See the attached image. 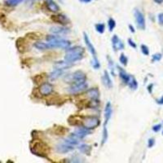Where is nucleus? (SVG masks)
<instances>
[{"label":"nucleus","instance_id":"1","mask_svg":"<svg viewBox=\"0 0 163 163\" xmlns=\"http://www.w3.org/2000/svg\"><path fill=\"white\" fill-rule=\"evenodd\" d=\"M84 48L80 46H75L74 48H69L67 49L64 60L68 62L74 64L78 60H81L83 58Z\"/></svg>","mask_w":163,"mask_h":163},{"label":"nucleus","instance_id":"2","mask_svg":"<svg viewBox=\"0 0 163 163\" xmlns=\"http://www.w3.org/2000/svg\"><path fill=\"white\" fill-rule=\"evenodd\" d=\"M47 41L49 43L51 48H62V49H68L71 46V42L68 40L64 39L60 36L52 34V35H48L46 38Z\"/></svg>","mask_w":163,"mask_h":163},{"label":"nucleus","instance_id":"3","mask_svg":"<svg viewBox=\"0 0 163 163\" xmlns=\"http://www.w3.org/2000/svg\"><path fill=\"white\" fill-rule=\"evenodd\" d=\"M32 153L37 156L45 158L50 153L49 146L43 141H35L34 145L31 146Z\"/></svg>","mask_w":163,"mask_h":163},{"label":"nucleus","instance_id":"4","mask_svg":"<svg viewBox=\"0 0 163 163\" xmlns=\"http://www.w3.org/2000/svg\"><path fill=\"white\" fill-rule=\"evenodd\" d=\"M65 83H83L87 82V75L81 70H77L74 73L67 75L64 78Z\"/></svg>","mask_w":163,"mask_h":163},{"label":"nucleus","instance_id":"5","mask_svg":"<svg viewBox=\"0 0 163 163\" xmlns=\"http://www.w3.org/2000/svg\"><path fill=\"white\" fill-rule=\"evenodd\" d=\"M100 125V118L96 116H87L86 117H83L82 126H85L86 128L92 130Z\"/></svg>","mask_w":163,"mask_h":163},{"label":"nucleus","instance_id":"6","mask_svg":"<svg viewBox=\"0 0 163 163\" xmlns=\"http://www.w3.org/2000/svg\"><path fill=\"white\" fill-rule=\"evenodd\" d=\"M134 15H135L138 28L142 30H145V18H144V14L139 9H135L134 11Z\"/></svg>","mask_w":163,"mask_h":163},{"label":"nucleus","instance_id":"7","mask_svg":"<svg viewBox=\"0 0 163 163\" xmlns=\"http://www.w3.org/2000/svg\"><path fill=\"white\" fill-rule=\"evenodd\" d=\"M88 88V84L86 83H78V84H74L72 87H70L68 88V91L74 95V94H78V93H81L84 91H87Z\"/></svg>","mask_w":163,"mask_h":163},{"label":"nucleus","instance_id":"8","mask_svg":"<svg viewBox=\"0 0 163 163\" xmlns=\"http://www.w3.org/2000/svg\"><path fill=\"white\" fill-rule=\"evenodd\" d=\"M74 149V146L68 144L67 143L64 141L63 143H60L56 146V150L59 153H67L68 152H71Z\"/></svg>","mask_w":163,"mask_h":163},{"label":"nucleus","instance_id":"9","mask_svg":"<svg viewBox=\"0 0 163 163\" xmlns=\"http://www.w3.org/2000/svg\"><path fill=\"white\" fill-rule=\"evenodd\" d=\"M51 19L55 23H57V24H60V25H67V24H68L70 22L68 17L65 16V15H63V14L53 15V16H51Z\"/></svg>","mask_w":163,"mask_h":163},{"label":"nucleus","instance_id":"10","mask_svg":"<svg viewBox=\"0 0 163 163\" xmlns=\"http://www.w3.org/2000/svg\"><path fill=\"white\" fill-rule=\"evenodd\" d=\"M74 133L78 137V138H80L81 140H83V139H84L86 136H87L88 135H91V130H89V129L86 128V127L83 126H81L78 127V128H76Z\"/></svg>","mask_w":163,"mask_h":163},{"label":"nucleus","instance_id":"11","mask_svg":"<svg viewBox=\"0 0 163 163\" xmlns=\"http://www.w3.org/2000/svg\"><path fill=\"white\" fill-rule=\"evenodd\" d=\"M112 113H113L112 105H111L110 102H108L106 104L105 108V122H104V128L103 129L107 128V125H108L109 121L110 120Z\"/></svg>","mask_w":163,"mask_h":163},{"label":"nucleus","instance_id":"12","mask_svg":"<svg viewBox=\"0 0 163 163\" xmlns=\"http://www.w3.org/2000/svg\"><path fill=\"white\" fill-rule=\"evenodd\" d=\"M83 38H84V42L86 46H87V48L88 49V51H89L91 54L92 55L93 58H97V54H96V51H95V47L93 46V44L91 43V40H90L88 35H87L85 32L83 33Z\"/></svg>","mask_w":163,"mask_h":163},{"label":"nucleus","instance_id":"13","mask_svg":"<svg viewBox=\"0 0 163 163\" xmlns=\"http://www.w3.org/2000/svg\"><path fill=\"white\" fill-rule=\"evenodd\" d=\"M53 90H54V87H53L52 84H51L49 83H43L39 87V91L42 95H48L52 94Z\"/></svg>","mask_w":163,"mask_h":163},{"label":"nucleus","instance_id":"14","mask_svg":"<svg viewBox=\"0 0 163 163\" xmlns=\"http://www.w3.org/2000/svg\"><path fill=\"white\" fill-rule=\"evenodd\" d=\"M50 31L55 35H65L70 33L69 29L64 26H53L51 28Z\"/></svg>","mask_w":163,"mask_h":163},{"label":"nucleus","instance_id":"15","mask_svg":"<svg viewBox=\"0 0 163 163\" xmlns=\"http://www.w3.org/2000/svg\"><path fill=\"white\" fill-rule=\"evenodd\" d=\"M112 46L115 52L124 49V43L121 42V39L116 34H114L112 38Z\"/></svg>","mask_w":163,"mask_h":163},{"label":"nucleus","instance_id":"16","mask_svg":"<svg viewBox=\"0 0 163 163\" xmlns=\"http://www.w3.org/2000/svg\"><path fill=\"white\" fill-rule=\"evenodd\" d=\"M64 141L68 144L73 145V146H76V145H78L79 144V143L81 141V139L77 136L74 133H73L72 135H70L67 138H65L64 140Z\"/></svg>","mask_w":163,"mask_h":163},{"label":"nucleus","instance_id":"17","mask_svg":"<svg viewBox=\"0 0 163 163\" xmlns=\"http://www.w3.org/2000/svg\"><path fill=\"white\" fill-rule=\"evenodd\" d=\"M72 65H73V64L70 63V62H68V61H66L64 60H60V61L56 62L55 64H54V68H58V69H61V70H64V69L70 68Z\"/></svg>","mask_w":163,"mask_h":163},{"label":"nucleus","instance_id":"18","mask_svg":"<svg viewBox=\"0 0 163 163\" xmlns=\"http://www.w3.org/2000/svg\"><path fill=\"white\" fill-rule=\"evenodd\" d=\"M102 82H103V84L106 87H108L109 89L112 88L113 87V82L110 78V76L108 73V71L105 70L104 71V75L102 77Z\"/></svg>","mask_w":163,"mask_h":163},{"label":"nucleus","instance_id":"19","mask_svg":"<svg viewBox=\"0 0 163 163\" xmlns=\"http://www.w3.org/2000/svg\"><path fill=\"white\" fill-rule=\"evenodd\" d=\"M87 95L91 98V100H99L100 97V91L98 88L94 87L87 91Z\"/></svg>","mask_w":163,"mask_h":163},{"label":"nucleus","instance_id":"20","mask_svg":"<svg viewBox=\"0 0 163 163\" xmlns=\"http://www.w3.org/2000/svg\"><path fill=\"white\" fill-rule=\"evenodd\" d=\"M46 3H47V7L49 11H51L52 12H57L60 11V7L53 0H46Z\"/></svg>","mask_w":163,"mask_h":163},{"label":"nucleus","instance_id":"21","mask_svg":"<svg viewBox=\"0 0 163 163\" xmlns=\"http://www.w3.org/2000/svg\"><path fill=\"white\" fill-rule=\"evenodd\" d=\"M118 72H119V77H120L121 81L123 82V83L127 85V83H128L129 78H130V75L121 67H118Z\"/></svg>","mask_w":163,"mask_h":163},{"label":"nucleus","instance_id":"22","mask_svg":"<svg viewBox=\"0 0 163 163\" xmlns=\"http://www.w3.org/2000/svg\"><path fill=\"white\" fill-rule=\"evenodd\" d=\"M78 150L82 153H84L87 155H90L91 152V146L88 145V144H78Z\"/></svg>","mask_w":163,"mask_h":163},{"label":"nucleus","instance_id":"23","mask_svg":"<svg viewBox=\"0 0 163 163\" xmlns=\"http://www.w3.org/2000/svg\"><path fill=\"white\" fill-rule=\"evenodd\" d=\"M63 74V70L61 69H58V68H55L51 74H49V78L52 81H55L58 79Z\"/></svg>","mask_w":163,"mask_h":163},{"label":"nucleus","instance_id":"24","mask_svg":"<svg viewBox=\"0 0 163 163\" xmlns=\"http://www.w3.org/2000/svg\"><path fill=\"white\" fill-rule=\"evenodd\" d=\"M34 47L37 48L38 50H41V51H44V50H48L49 48H51L49 43H46V42H34Z\"/></svg>","mask_w":163,"mask_h":163},{"label":"nucleus","instance_id":"25","mask_svg":"<svg viewBox=\"0 0 163 163\" xmlns=\"http://www.w3.org/2000/svg\"><path fill=\"white\" fill-rule=\"evenodd\" d=\"M127 85L129 86V87L131 89L134 90V91L138 88V83H137L136 79L134 76H131V75H130V78L127 83Z\"/></svg>","mask_w":163,"mask_h":163},{"label":"nucleus","instance_id":"26","mask_svg":"<svg viewBox=\"0 0 163 163\" xmlns=\"http://www.w3.org/2000/svg\"><path fill=\"white\" fill-rule=\"evenodd\" d=\"M46 76H45V74H38L36 75L34 78V83H37V84H41V83H45V80H46Z\"/></svg>","mask_w":163,"mask_h":163},{"label":"nucleus","instance_id":"27","mask_svg":"<svg viewBox=\"0 0 163 163\" xmlns=\"http://www.w3.org/2000/svg\"><path fill=\"white\" fill-rule=\"evenodd\" d=\"M107 59H108V64H109V67L110 68L111 74L113 76H115V64L113 63V60L110 58V56H107Z\"/></svg>","mask_w":163,"mask_h":163},{"label":"nucleus","instance_id":"28","mask_svg":"<svg viewBox=\"0 0 163 163\" xmlns=\"http://www.w3.org/2000/svg\"><path fill=\"white\" fill-rule=\"evenodd\" d=\"M68 131V128H65L64 126H58L57 128H56V130L55 131V133H56V135H64Z\"/></svg>","mask_w":163,"mask_h":163},{"label":"nucleus","instance_id":"29","mask_svg":"<svg viewBox=\"0 0 163 163\" xmlns=\"http://www.w3.org/2000/svg\"><path fill=\"white\" fill-rule=\"evenodd\" d=\"M95 30L98 32L99 34H104L105 30V24H102V23H98L95 25Z\"/></svg>","mask_w":163,"mask_h":163},{"label":"nucleus","instance_id":"30","mask_svg":"<svg viewBox=\"0 0 163 163\" xmlns=\"http://www.w3.org/2000/svg\"><path fill=\"white\" fill-rule=\"evenodd\" d=\"M23 2V0H5V3L11 7H15Z\"/></svg>","mask_w":163,"mask_h":163},{"label":"nucleus","instance_id":"31","mask_svg":"<svg viewBox=\"0 0 163 163\" xmlns=\"http://www.w3.org/2000/svg\"><path fill=\"white\" fill-rule=\"evenodd\" d=\"M108 26H109V30L112 32L116 26V21L113 18H109L108 21Z\"/></svg>","mask_w":163,"mask_h":163},{"label":"nucleus","instance_id":"32","mask_svg":"<svg viewBox=\"0 0 163 163\" xmlns=\"http://www.w3.org/2000/svg\"><path fill=\"white\" fill-rule=\"evenodd\" d=\"M119 61H120V63H121L122 65L126 66V65H127L128 59H127V57H126L123 53H121V55H120V56H119Z\"/></svg>","mask_w":163,"mask_h":163},{"label":"nucleus","instance_id":"33","mask_svg":"<svg viewBox=\"0 0 163 163\" xmlns=\"http://www.w3.org/2000/svg\"><path fill=\"white\" fill-rule=\"evenodd\" d=\"M91 65L92 67L95 68V69H99L100 67V64L99 62V60L98 58H93L92 60H91Z\"/></svg>","mask_w":163,"mask_h":163},{"label":"nucleus","instance_id":"34","mask_svg":"<svg viewBox=\"0 0 163 163\" xmlns=\"http://www.w3.org/2000/svg\"><path fill=\"white\" fill-rule=\"evenodd\" d=\"M140 48H141V52H142V53L144 56H148L149 55V49H148V48L146 45L142 44L140 46Z\"/></svg>","mask_w":163,"mask_h":163},{"label":"nucleus","instance_id":"35","mask_svg":"<svg viewBox=\"0 0 163 163\" xmlns=\"http://www.w3.org/2000/svg\"><path fill=\"white\" fill-rule=\"evenodd\" d=\"M162 57V55L161 53H157V54H154L153 56V58H152V60L153 62L154 61H159L161 59Z\"/></svg>","mask_w":163,"mask_h":163},{"label":"nucleus","instance_id":"36","mask_svg":"<svg viewBox=\"0 0 163 163\" xmlns=\"http://www.w3.org/2000/svg\"><path fill=\"white\" fill-rule=\"evenodd\" d=\"M127 42H128V44L132 48H134V49H135L137 48V45L135 42H134L133 40H132L131 38H128V40H127Z\"/></svg>","mask_w":163,"mask_h":163},{"label":"nucleus","instance_id":"37","mask_svg":"<svg viewBox=\"0 0 163 163\" xmlns=\"http://www.w3.org/2000/svg\"><path fill=\"white\" fill-rule=\"evenodd\" d=\"M154 144H155V140L153 138H151L148 140V148L153 147Z\"/></svg>","mask_w":163,"mask_h":163},{"label":"nucleus","instance_id":"38","mask_svg":"<svg viewBox=\"0 0 163 163\" xmlns=\"http://www.w3.org/2000/svg\"><path fill=\"white\" fill-rule=\"evenodd\" d=\"M162 128V124H157L155 126H153V131L154 132H158Z\"/></svg>","mask_w":163,"mask_h":163},{"label":"nucleus","instance_id":"39","mask_svg":"<svg viewBox=\"0 0 163 163\" xmlns=\"http://www.w3.org/2000/svg\"><path fill=\"white\" fill-rule=\"evenodd\" d=\"M158 23L161 25H163V12L160 13L158 16Z\"/></svg>","mask_w":163,"mask_h":163},{"label":"nucleus","instance_id":"40","mask_svg":"<svg viewBox=\"0 0 163 163\" xmlns=\"http://www.w3.org/2000/svg\"><path fill=\"white\" fill-rule=\"evenodd\" d=\"M153 87V84H150L149 86H148V92H149V93H152Z\"/></svg>","mask_w":163,"mask_h":163},{"label":"nucleus","instance_id":"41","mask_svg":"<svg viewBox=\"0 0 163 163\" xmlns=\"http://www.w3.org/2000/svg\"><path fill=\"white\" fill-rule=\"evenodd\" d=\"M129 29H130V31L131 32V33H135V28H134V26H133L132 25H129Z\"/></svg>","mask_w":163,"mask_h":163},{"label":"nucleus","instance_id":"42","mask_svg":"<svg viewBox=\"0 0 163 163\" xmlns=\"http://www.w3.org/2000/svg\"><path fill=\"white\" fill-rule=\"evenodd\" d=\"M157 102H158V105H163V95L161 97V99H160V100H157Z\"/></svg>","mask_w":163,"mask_h":163},{"label":"nucleus","instance_id":"43","mask_svg":"<svg viewBox=\"0 0 163 163\" xmlns=\"http://www.w3.org/2000/svg\"><path fill=\"white\" fill-rule=\"evenodd\" d=\"M79 1L82 2V3H89L92 0H79Z\"/></svg>","mask_w":163,"mask_h":163},{"label":"nucleus","instance_id":"44","mask_svg":"<svg viewBox=\"0 0 163 163\" xmlns=\"http://www.w3.org/2000/svg\"><path fill=\"white\" fill-rule=\"evenodd\" d=\"M156 3H158V4H162L163 3V0H153Z\"/></svg>","mask_w":163,"mask_h":163},{"label":"nucleus","instance_id":"45","mask_svg":"<svg viewBox=\"0 0 163 163\" xmlns=\"http://www.w3.org/2000/svg\"><path fill=\"white\" fill-rule=\"evenodd\" d=\"M162 135H163V131H162Z\"/></svg>","mask_w":163,"mask_h":163}]
</instances>
